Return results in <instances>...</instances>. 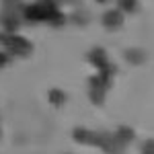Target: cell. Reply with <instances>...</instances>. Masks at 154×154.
I'll return each instance as SVG.
<instances>
[{
    "label": "cell",
    "mask_w": 154,
    "mask_h": 154,
    "mask_svg": "<svg viewBox=\"0 0 154 154\" xmlns=\"http://www.w3.org/2000/svg\"><path fill=\"white\" fill-rule=\"evenodd\" d=\"M88 60L93 62V66H95V68H99V72H101V74H107V76H113V72H115V68H113V66L109 64V60H107L105 49H101V48L93 49V51L88 54Z\"/></svg>",
    "instance_id": "obj_3"
},
{
    "label": "cell",
    "mask_w": 154,
    "mask_h": 154,
    "mask_svg": "<svg viewBox=\"0 0 154 154\" xmlns=\"http://www.w3.org/2000/svg\"><path fill=\"white\" fill-rule=\"evenodd\" d=\"M49 101L54 103V105H62L64 101H66V95L58 91V88H54V91H49Z\"/></svg>",
    "instance_id": "obj_7"
},
{
    "label": "cell",
    "mask_w": 154,
    "mask_h": 154,
    "mask_svg": "<svg viewBox=\"0 0 154 154\" xmlns=\"http://www.w3.org/2000/svg\"><path fill=\"white\" fill-rule=\"evenodd\" d=\"M27 21H49L51 25H62L64 14L58 11L54 0H39L35 4H29L23 8Z\"/></svg>",
    "instance_id": "obj_1"
},
{
    "label": "cell",
    "mask_w": 154,
    "mask_h": 154,
    "mask_svg": "<svg viewBox=\"0 0 154 154\" xmlns=\"http://www.w3.org/2000/svg\"><path fill=\"white\" fill-rule=\"evenodd\" d=\"M101 21H103V25L109 27V29H117L119 25L123 23V14H121V11H107Z\"/></svg>",
    "instance_id": "obj_5"
},
{
    "label": "cell",
    "mask_w": 154,
    "mask_h": 154,
    "mask_svg": "<svg viewBox=\"0 0 154 154\" xmlns=\"http://www.w3.org/2000/svg\"><path fill=\"white\" fill-rule=\"evenodd\" d=\"M0 45L2 48H6L11 54L14 56H29L31 51H33V45H31V41H27L25 37L21 35H14L12 31H6V33H0Z\"/></svg>",
    "instance_id": "obj_2"
},
{
    "label": "cell",
    "mask_w": 154,
    "mask_h": 154,
    "mask_svg": "<svg viewBox=\"0 0 154 154\" xmlns=\"http://www.w3.org/2000/svg\"><path fill=\"white\" fill-rule=\"evenodd\" d=\"M117 2H119V6H121V11H125V12H134L138 8L136 0H117Z\"/></svg>",
    "instance_id": "obj_8"
},
{
    "label": "cell",
    "mask_w": 154,
    "mask_h": 154,
    "mask_svg": "<svg viewBox=\"0 0 154 154\" xmlns=\"http://www.w3.org/2000/svg\"><path fill=\"white\" fill-rule=\"evenodd\" d=\"M6 62H8V58H6V54H2V51H0V68H2V66H4Z\"/></svg>",
    "instance_id": "obj_10"
},
{
    "label": "cell",
    "mask_w": 154,
    "mask_h": 154,
    "mask_svg": "<svg viewBox=\"0 0 154 154\" xmlns=\"http://www.w3.org/2000/svg\"><path fill=\"white\" fill-rule=\"evenodd\" d=\"M131 138H134V134H131L128 128H121V130H117V134H115V142L121 146V144H125V142H130Z\"/></svg>",
    "instance_id": "obj_6"
},
{
    "label": "cell",
    "mask_w": 154,
    "mask_h": 154,
    "mask_svg": "<svg viewBox=\"0 0 154 154\" xmlns=\"http://www.w3.org/2000/svg\"><path fill=\"white\" fill-rule=\"evenodd\" d=\"M99 2H103V0H99Z\"/></svg>",
    "instance_id": "obj_11"
},
{
    "label": "cell",
    "mask_w": 154,
    "mask_h": 154,
    "mask_svg": "<svg viewBox=\"0 0 154 154\" xmlns=\"http://www.w3.org/2000/svg\"><path fill=\"white\" fill-rule=\"evenodd\" d=\"M105 91L107 86L99 78H91V99H93V103L95 105H103V101H105Z\"/></svg>",
    "instance_id": "obj_4"
},
{
    "label": "cell",
    "mask_w": 154,
    "mask_h": 154,
    "mask_svg": "<svg viewBox=\"0 0 154 154\" xmlns=\"http://www.w3.org/2000/svg\"><path fill=\"white\" fill-rule=\"evenodd\" d=\"M125 58L134 62V64H142L144 62V54L142 51H125Z\"/></svg>",
    "instance_id": "obj_9"
}]
</instances>
